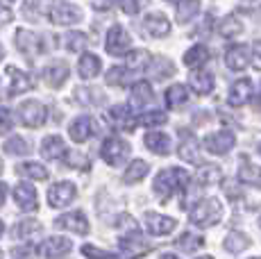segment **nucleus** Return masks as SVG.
Returning <instances> with one entry per match:
<instances>
[{
	"label": "nucleus",
	"instance_id": "6e6552de",
	"mask_svg": "<svg viewBox=\"0 0 261 259\" xmlns=\"http://www.w3.org/2000/svg\"><path fill=\"white\" fill-rule=\"evenodd\" d=\"M175 218L170 216H162V214H145V227H148L150 234H154V237H166L175 230Z\"/></svg>",
	"mask_w": 261,
	"mask_h": 259
},
{
	"label": "nucleus",
	"instance_id": "c85d7f7f",
	"mask_svg": "<svg viewBox=\"0 0 261 259\" xmlns=\"http://www.w3.org/2000/svg\"><path fill=\"white\" fill-rule=\"evenodd\" d=\"M16 41H18V46H21V50L25 53H41L43 50V46H39V37L37 34H32V32H25V30H21V32L16 34Z\"/></svg>",
	"mask_w": 261,
	"mask_h": 259
},
{
	"label": "nucleus",
	"instance_id": "6e6d98bb",
	"mask_svg": "<svg viewBox=\"0 0 261 259\" xmlns=\"http://www.w3.org/2000/svg\"><path fill=\"white\" fill-rule=\"evenodd\" d=\"M5 3H14V0H5Z\"/></svg>",
	"mask_w": 261,
	"mask_h": 259
},
{
	"label": "nucleus",
	"instance_id": "c03bdc74",
	"mask_svg": "<svg viewBox=\"0 0 261 259\" xmlns=\"http://www.w3.org/2000/svg\"><path fill=\"white\" fill-rule=\"evenodd\" d=\"M145 3H148V0H118L120 9H123L125 14H139V9H141Z\"/></svg>",
	"mask_w": 261,
	"mask_h": 259
},
{
	"label": "nucleus",
	"instance_id": "412c9836",
	"mask_svg": "<svg viewBox=\"0 0 261 259\" xmlns=\"http://www.w3.org/2000/svg\"><path fill=\"white\" fill-rule=\"evenodd\" d=\"M145 146L157 155H168L170 152V137L164 132H150L145 134Z\"/></svg>",
	"mask_w": 261,
	"mask_h": 259
},
{
	"label": "nucleus",
	"instance_id": "2f4dec72",
	"mask_svg": "<svg viewBox=\"0 0 261 259\" xmlns=\"http://www.w3.org/2000/svg\"><path fill=\"white\" fill-rule=\"evenodd\" d=\"M198 12H200L198 0H182V3L177 5V21L179 23H189Z\"/></svg>",
	"mask_w": 261,
	"mask_h": 259
},
{
	"label": "nucleus",
	"instance_id": "13d9d810",
	"mask_svg": "<svg viewBox=\"0 0 261 259\" xmlns=\"http://www.w3.org/2000/svg\"><path fill=\"white\" fill-rule=\"evenodd\" d=\"M259 225H261V218H259Z\"/></svg>",
	"mask_w": 261,
	"mask_h": 259
},
{
	"label": "nucleus",
	"instance_id": "b1692460",
	"mask_svg": "<svg viewBox=\"0 0 261 259\" xmlns=\"http://www.w3.org/2000/svg\"><path fill=\"white\" fill-rule=\"evenodd\" d=\"M166 102H168V107H173V109L184 107V105L189 102V89L184 87V84H173L166 91Z\"/></svg>",
	"mask_w": 261,
	"mask_h": 259
},
{
	"label": "nucleus",
	"instance_id": "a18cd8bd",
	"mask_svg": "<svg viewBox=\"0 0 261 259\" xmlns=\"http://www.w3.org/2000/svg\"><path fill=\"white\" fill-rule=\"evenodd\" d=\"M152 73H154L157 77H166V75H170V73H173V66H170L166 59H159V62L152 64Z\"/></svg>",
	"mask_w": 261,
	"mask_h": 259
},
{
	"label": "nucleus",
	"instance_id": "79ce46f5",
	"mask_svg": "<svg viewBox=\"0 0 261 259\" xmlns=\"http://www.w3.org/2000/svg\"><path fill=\"white\" fill-rule=\"evenodd\" d=\"M139 123L145 127H152V125H164L166 123V114L164 112H150V114H143L141 118H139Z\"/></svg>",
	"mask_w": 261,
	"mask_h": 259
},
{
	"label": "nucleus",
	"instance_id": "bb28decb",
	"mask_svg": "<svg viewBox=\"0 0 261 259\" xmlns=\"http://www.w3.org/2000/svg\"><path fill=\"white\" fill-rule=\"evenodd\" d=\"M41 234H43V227L37 221H23L16 227V237L23 239V241H37Z\"/></svg>",
	"mask_w": 261,
	"mask_h": 259
},
{
	"label": "nucleus",
	"instance_id": "39448f33",
	"mask_svg": "<svg viewBox=\"0 0 261 259\" xmlns=\"http://www.w3.org/2000/svg\"><path fill=\"white\" fill-rule=\"evenodd\" d=\"M237 143V137L234 132H227V130H220V132H214L204 139V148H207L212 155H225L229 152Z\"/></svg>",
	"mask_w": 261,
	"mask_h": 259
},
{
	"label": "nucleus",
	"instance_id": "7c9ffc66",
	"mask_svg": "<svg viewBox=\"0 0 261 259\" xmlns=\"http://www.w3.org/2000/svg\"><path fill=\"white\" fill-rule=\"evenodd\" d=\"M239 180L245 182V184H252V187H261V166L243 164L239 171Z\"/></svg>",
	"mask_w": 261,
	"mask_h": 259
},
{
	"label": "nucleus",
	"instance_id": "2eb2a0df",
	"mask_svg": "<svg viewBox=\"0 0 261 259\" xmlns=\"http://www.w3.org/2000/svg\"><path fill=\"white\" fill-rule=\"evenodd\" d=\"M143 28L148 34H152V37H166L170 32V23L168 18L164 16V14H148V16L143 18Z\"/></svg>",
	"mask_w": 261,
	"mask_h": 259
},
{
	"label": "nucleus",
	"instance_id": "ddd939ff",
	"mask_svg": "<svg viewBox=\"0 0 261 259\" xmlns=\"http://www.w3.org/2000/svg\"><path fill=\"white\" fill-rule=\"evenodd\" d=\"M250 96H252V80H248V77L237 80V82L232 84V89H229V105L243 107V105L250 100Z\"/></svg>",
	"mask_w": 261,
	"mask_h": 259
},
{
	"label": "nucleus",
	"instance_id": "c756f323",
	"mask_svg": "<svg viewBox=\"0 0 261 259\" xmlns=\"http://www.w3.org/2000/svg\"><path fill=\"white\" fill-rule=\"evenodd\" d=\"M145 175H148V164H145L143 159H137V162H132V164L127 166V171H125L123 180L127 182V184H132V182L143 180Z\"/></svg>",
	"mask_w": 261,
	"mask_h": 259
},
{
	"label": "nucleus",
	"instance_id": "f03ea898",
	"mask_svg": "<svg viewBox=\"0 0 261 259\" xmlns=\"http://www.w3.org/2000/svg\"><path fill=\"white\" fill-rule=\"evenodd\" d=\"M223 218V205L216 198H207L204 202L195 205V209L191 212V223L198 227H212Z\"/></svg>",
	"mask_w": 261,
	"mask_h": 259
},
{
	"label": "nucleus",
	"instance_id": "f3484780",
	"mask_svg": "<svg viewBox=\"0 0 261 259\" xmlns=\"http://www.w3.org/2000/svg\"><path fill=\"white\" fill-rule=\"evenodd\" d=\"M179 157L189 164H198L200 162V146H198V139L193 134L184 132L182 143H179Z\"/></svg>",
	"mask_w": 261,
	"mask_h": 259
},
{
	"label": "nucleus",
	"instance_id": "e433bc0d",
	"mask_svg": "<svg viewBox=\"0 0 261 259\" xmlns=\"http://www.w3.org/2000/svg\"><path fill=\"white\" fill-rule=\"evenodd\" d=\"M148 62H150V55L145 53V50L127 53V57H125V64H127L129 71H139V68H143Z\"/></svg>",
	"mask_w": 261,
	"mask_h": 259
},
{
	"label": "nucleus",
	"instance_id": "ea45409f",
	"mask_svg": "<svg viewBox=\"0 0 261 259\" xmlns=\"http://www.w3.org/2000/svg\"><path fill=\"white\" fill-rule=\"evenodd\" d=\"M7 73L12 75L14 80H12V93H18V91H23V89H28L30 87V82H28V75L25 73H21V71H16V68H7Z\"/></svg>",
	"mask_w": 261,
	"mask_h": 259
},
{
	"label": "nucleus",
	"instance_id": "6ab92c4d",
	"mask_svg": "<svg viewBox=\"0 0 261 259\" xmlns=\"http://www.w3.org/2000/svg\"><path fill=\"white\" fill-rule=\"evenodd\" d=\"M107 118H109V123H114V125H118V127H134L137 125V118H132V114H129V107H125V105H118V107H112L109 109V114H107Z\"/></svg>",
	"mask_w": 261,
	"mask_h": 259
},
{
	"label": "nucleus",
	"instance_id": "a211bd4d",
	"mask_svg": "<svg viewBox=\"0 0 261 259\" xmlns=\"http://www.w3.org/2000/svg\"><path fill=\"white\" fill-rule=\"evenodd\" d=\"M41 155L46 159H59L66 155V143H64L62 137H57V134H53V137L43 139L41 143Z\"/></svg>",
	"mask_w": 261,
	"mask_h": 259
},
{
	"label": "nucleus",
	"instance_id": "49530a36",
	"mask_svg": "<svg viewBox=\"0 0 261 259\" xmlns=\"http://www.w3.org/2000/svg\"><path fill=\"white\" fill-rule=\"evenodd\" d=\"M14 125V121H12V112L9 109H5V107H0V134H5V132H9Z\"/></svg>",
	"mask_w": 261,
	"mask_h": 259
},
{
	"label": "nucleus",
	"instance_id": "7ed1b4c3",
	"mask_svg": "<svg viewBox=\"0 0 261 259\" xmlns=\"http://www.w3.org/2000/svg\"><path fill=\"white\" fill-rule=\"evenodd\" d=\"M100 155H102V159L109 164V166H120L123 159L129 155V143L120 137H109L107 141L102 143Z\"/></svg>",
	"mask_w": 261,
	"mask_h": 259
},
{
	"label": "nucleus",
	"instance_id": "dca6fc26",
	"mask_svg": "<svg viewBox=\"0 0 261 259\" xmlns=\"http://www.w3.org/2000/svg\"><path fill=\"white\" fill-rule=\"evenodd\" d=\"M71 252V241L64 237H50L48 241H43L41 250L39 255H46V257H62Z\"/></svg>",
	"mask_w": 261,
	"mask_h": 259
},
{
	"label": "nucleus",
	"instance_id": "0eeeda50",
	"mask_svg": "<svg viewBox=\"0 0 261 259\" xmlns=\"http://www.w3.org/2000/svg\"><path fill=\"white\" fill-rule=\"evenodd\" d=\"M95 132H98V123H95L91 116L75 118V121L71 123V127H68V134H71V139L75 143L87 141V139H91Z\"/></svg>",
	"mask_w": 261,
	"mask_h": 259
},
{
	"label": "nucleus",
	"instance_id": "393cba45",
	"mask_svg": "<svg viewBox=\"0 0 261 259\" xmlns=\"http://www.w3.org/2000/svg\"><path fill=\"white\" fill-rule=\"evenodd\" d=\"M43 77L48 80V84H53V87H59V84L64 82V80L68 77V66L64 62H55L46 66V71H43Z\"/></svg>",
	"mask_w": 261,
	"mask_h": 259
},
{
	"label": "nucleus",
	"instance_id": "f257e3e1",
	"mask_svg": "<svg viewBox=\"0 0 261 259\" xmlns=\"http://www.w3.org/2000/svg\"><path fill=\"white\" fill-rule=\"evenodd\" d=\"M189 184V173L184 168H166L154 177V193H157L162 200H168L170 196L184 191Z\"/></svg>",
	"mask_w": 261,
	"mask_h": 259
},
{
	"label": "nucleus",
	"instance_id": "37998d69",
	"mask_svg": "<svg viewBox=\"0 0 261 259\" xmlns=\"http://www.w3.org/2000/svg\"><path fill=\"white\" fill-rule=\"evenodd\" d=\"M129 77H132L129 68L127 71H125V68H112V71L107 73V82L109 84H125V82H129Z\"/></svg>",
	"mask_w": 261,
	"mask_h": 259
},
{
	"label": "nucleus",
	"instance_id": "5fc2aeb1",
	"mask_svg": "<svg viewBox=\"0 0 261 259\" xmlns=\"http://www.w3.org/2000/svg\"><path fill=\"white\" fill-rule=\"evenodd\" d=\"M243 3H252V0H243Z\"/></svg>",
	"mask_w": 261,
	"mask_h": 259
},
{
	"label": "nucleus",
	"instance_id": "603ef678",
	"mask_svg": "<svg viewBox=\"0 0 261 259\" xmlns=\"http://www.w3.org/2000/svg\"><path fill=\"white\" fill-rule=\"evenodd\" d=\"M5 232V227H3V221H0V234H3Z\"/></svg>",
	"mask_w": 261,
	"mask_h": 259
},
{
	"label": "nucleus",
	"instance_id": "9d476101",
	"mask_svg": "<svg viewBox=\"0 0 261 259\" xmlns=\"http://www.w3.org/2000/svg\"><path fill=\"white\" fill-rule=\"evenodd\" d=\"M80 18H82V12L75 5H57L50 9V21L57 25H71V23H77Z\"/></svg>",
	"mask_w": 261,
	"mask_h": 259
},
{
	"label": "nucleus",
	"instance_id": "4468645a",
	"mask_svg": "<svg viewBox=\"0 0 261 259\" xmlns=\"http://www.w3.org/2000/svg\"><path fill=\"white\" fill-rule=\"evenodd\" d=\"M225 62H227V68L232 71H243L250 64V48L248 46H232L225 55Z\"/></svg>",
	"mask_w": 261,
	"mask_h": 259
},
{
	"label": "nucleus",
	"instance_id": "aec40b11",
	"mask_svg": "<svg viewBox=\"0 0 261 259\" xmlns=\"http://www.w3.org/2000/svg\"><path fill=\"white\" fill-rule=\"evenodd\" d=\"M150 100H152V87H150L148 82H137L132 89V100H129V107L132 109H141L145 107Z\"/></svg>",
	"mask_w": 261,
	"mask_h": 259
},
{
	"label": "nucleus",
	"instance_id": "09e8293b",
	"mask_svg": "<svg viewBox=\"0 0 261 259\" xmlns=\"http://www.w3.org/2000/svg\"><path fill=\"white\" fill-rule=\"evenodd\" d=\"M84 255H95V257H114L112 252H105V250H95V248H91V246H87L84 248Z\"/></svg>",
	"mask_w": 261,
	"mask_h": 259
},
{
	"label": "nucleus",
	"instance_id": "a19ab883",
	"mask_svg": "<svg viewBox=\"0 0 261 259\" xmlns=\"http://www.w3.org/2000/svg\"><path fill=\"white\" fill-rule=\"evenodd\" d=\"M216 180H220V168L204 166L202 171H198V184H214Z\"/></svg>",
	"mask_w": 261,
	"mask_h": 259
},
{
	"label": "nucleus",
	"instance_id": "9b49d317",
	"mask_svg": "<svg viewBox=\"0 0 261 259\" xmlns=\"http://www.w3.org/2000/svg\"><path fill=\"white\" fill-rule=\"evenodd\" d=\"M14 200H16V205L25 209V212H34L37 209V191H34L32 184L28 182H21L16 189H14Z\"/></svg>",
	"mask_w": 261,
	"mask_h": 259
},
{
	"label": "nucleus",
	"instance_id": "423d86ee",
	"mask_svg": "<svg viewBox=\"0 0 261 259\" xmlns=\"http://www.w3.org/2000/svg\"><path fill=\"white\" fill-rule=\"evenodd\" d=\"M129 43H132V39L125 32V28L114 25L107 32V43H105V48H107L109 55H125L129 50Z\"/></svg>",
	"mask_w": 261,
	"mask_h": 259
},
{
	"label": "nucleus",
	"instance_id": "864d4df0",
	"mask_svg": "<svg viewBox=\"0 0 261 259\" xmlns=\"http://www.w3.org/2000/svg\"><path fill=\"white\" fill-rule=\"evenodd\" d=\"M257 152H259V155H261V143H259V148H257Z\"/></svg>",
	"mask_w": 261,
	"mask_h": 259
},
{
	"label": "nucleus",
	"instance_id": "72a5a7b5",
	"mask_svg": "<svg viewBox=\"0 0 261 259\" xmlns=\"http://www.w3.org/2000/svg\"><path fill=\"white\" fill-rule=\"evenodd\" d=\"M5 152L7 155H25V152H30V143L23 137L14 134V137H9V141H5Z\"/></svg>",
	"mask_w": 261,
	"mask_h": 259
},
{
	"label": "nucleus",
	"instance_id": "cd10ccee",
	"mask_svg": "<svg viewBox=\"0 0 261 259\" xmlns=\"http://www.w3.org/2000/svg\"><path fill=\"white\" fill-rule=\"evenodd\" d=\"M80 75H82L84 80H91L100 73V59L95 57V55H82V59H80Z\"/></svg>",
	"mask_w": 261,
	"mask_h": 259
},
{
	"label": "nucleus",
	"instance_id": "20e7f679",
	"mask_svg": "<svg viewBox=\"0 0 261 259\" xmlns=\"http://www.w3.org/2000/svg\"><path fill=\"white\" fill-rule=\"evenodd\" d=\"M18 114H21V121L25 123V125L39 127V125L46 123L48 109H46V105L39 102V100H28V102H23L21 107H18Z\"/></svg>",
	"mask_w": 261,
	"mask_h": 259
},
{
	"label": "nucleus",
	"instance_id": "f8f14e48",
	"mask_svg": "<svg viewBox=\"0 0 261 259\" xmlns=\"http://www.w3.org/2000/svg\"><path fill=\"white\" fill-rule=\"evenodd\" d=\"M57 227H66V230H73L77 234H87L89 232V223H87V216L82 212H71V214H64L55 221Z\"/></svg>",
	"mask_w": 261,
	"mask_h": 259
},
{
	"label": "nucleus",
	"instance_id": "3c124183",
	"mask_svg": "<svg viewBox=\"0 0 261 259\" xmlns=\"http://www.w3.org/2000/svg\"><path fill=\"white\" fill-rule=\"evenodd\" d=\"M5 196H7V187H5V184L0 182V205L5 202Z\"/></svg>",
	"mask_w": 261,
	"mask_h": 259
},
{
	"label": "nucleus",
	"instance_id": "4be33fe9",
	"mask_svg": "<svg viewBox=\"0 0 261 259\" xmlns=\"http://www.w3.org/2000/svg\"><path fill=\"white\" fill-rule=\"evenodd\" d=\"M191 89H193L198 96H207V93L214 91V80L209 73L198 71V73H191Z\"/></svg>",
	"mask_w": 261,
	"mask_h": 259
},
{
	"label": "nucleus",
	"instance_id": "5701e85b",
	"mask_svg": "<svg viewBox=\"0 0 261 259\" xmlns=\"http://www.w3.org/2000/svg\"><path fill=\"white\" fill-rule=\"evenodd\" d=\"M204 62H209V50H207V46H202V43H195V46H191L189 50L184 53V64H187L189 68L202 66Z\"/></svg>",
	"mask_w": 261,
	"mask_h": 259
},
{
	"label": "nucleus",
	"instance_id": "473e14b6",
	"mask_svg": "<svg viewBox=\"0 0 261 259\" xmlns=\"http://www.w3.org/2000/svg\"><path fill=\"white\" fill-rule=\"evenodd\" d=\"M21 175H28V177H32V180H46L48 177V171H46V166H41V164H37V162H28V164H21V166L16 168Z\"/></svg>",
	"mask_w": 261,
	"mask_h": 259
},
{
	"label": "nucleus",
	"instance_id": "1a4fd4ad",
	"mask_svg": "<svg viewBox=\"0 0 261 259\" xmlns=\"http://www.w3.org/2000/svg\"><path fill=\"white\" fill-rule=\"evenodd\" d=\"M73 198H75V184H71V182H59L48 191V202L53 207L71 205Z\"/></svg>",
	"mask_w": 261,
	"mask_h": 259
},
{
	"label": "nucleus",
	"instance_id": "4d7b16f0",
	"mask_svg": "<svg viewBox=\"0 0 261 259\" xmlns=\"http://www.w3.org/2000/svg\"><path fill=\"white\" fill-rule=\"evenodd\" d=\"M0 57H3V48H0Z\"/></svg>",
	"mask_w": 261,
	"mask_h": 259
},
{
	"label": "nucleus",
	"instance_id": "58836bf2",
	"mask_svg": "<svg viewBox=\"0 0 261 259\" xmlns=\"http://www.w3.org/2000/svg\"><path fill=\"white\" fill-rule=\"evenodd\" d=\"M64 41H66V48H68V50L77 53V50H82V48L87 46V34H82V32H68Z\"/></svg>",
	"mask_w": 261,
	"mask_h": 259
},
{
	"label": "nucleus",
	"instance_id": "c9c22d12",
	"mask_svg": "<svg viewBox=\"0 0 261 259\" xmlns=\"http://www.w3.org/2000/svg\"><path fill=\"white\" fill-rule=\"evenodd\" d=\"M218 32L223 34V37L232 39V37H237V34L243 32V25H241V21H239V18L227 16V18H225V21L218 25Z\"/></svg>",
	"mask_w": 261,
	"mask_h": 259
},
{
	"label": "nucleus",
	"instance_id": "f704fd0d",
	"mask_svg": "<svg viewBox=\"0 0 261 259\" xmlns=\"http://www.w3.org/2000/svg\"><path fill=\"white\" fill-rule=\"evenodd\" d=\"M120 246H123L125 250H129V252H141V250L148 248V241H145V239L137 230H132V237L120 239Z\"/></svg>",
	"mask_w": 261,
	"mask_h": 259
},
{
	"label": "nucleus",
	"instance_id": "de8ad7c7",
	"mask_svg": "<svg viewBox=\"0 0 261 259\" xmlns=\"http://www.w3.org/2000/svg\"><path fill=\"white\" fill-rule=\"evenodd\" d=\"M250 62H252V66L261 71V41H257L252 48H250Z\"/></svg>",
	"mask_w": 261,
	"mask_h": 259
},
{
	"label": "nucleus",
	"instance_id": "4c0bfd02",
	"mask_svg": "<svg viewBox=\"0 0 261 259\" xmlns=\"http://www.w3.org/2000/svg\"><path fill=\"white\" fill-rule=\"evenodd\" d=\"M202 243H204L202 237H198V234H193V232H187V234H182V237L177 239V246L182 248V250H187V252L198 250Z\"/></svg>",
	"mask_w": 261,
	"mask_h": 259
},
{
	"label": "nucleus",
	"instance_id": "8fccbe9b",
	"mask_svg": "<svg viewBox=\"0 0 261 259\" xmlns=\"http://www.w3.org/2000/svg\"><path fill=\"white\" fill-rule=\"evenodd\" d=\"M95 9H109L114 5V0H93Z\"/></svg>",
	"mask_w": 261,
	"mask_h": 259
},
{
	"label": "nucleus",
	"instance_id": "a878e982",
	"mask_svg": "<svg viewBox=\"0 0 261 259\" xmlns=\"http://www.w3.org/2000/svg\"><path fill=\"white\" fill-rule=\"evenodd\" d=\"M250 237L248 234H243V232H232V234H227L225 237V250L227 252H234V255H239V252H243L245 248L250 246Z\"/></svg>",
	"mask_w": 261,
	"mask_h": 259
}]
</instances>
